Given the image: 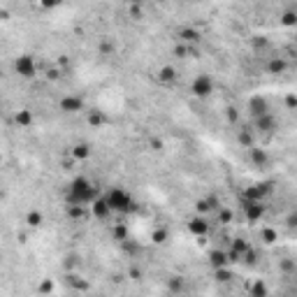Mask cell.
I'll return each mask as SVG.
<instances>
[{
  "instance_id": "1",
  "label": "cell",
  "mask_w": 297,
  "mask_h": 297,
  "mask_svg": "<svg viewBox=\"0 0 297 297\" xmlns=\"http://www.w3.org/2000/svg\"><path fill=\"white\" fill-rule=\"evenodd\" d=\"M98 195H100V193H98V186L84 174H77L70 184H68V188H65V202H68V204L88 207Z\"/></svg>"
},
{
  "instance_id": "2",
  "label": "cell",
  "mask_w": 297,
  "mask_h": 297,
  "mask_svg": "<svg viewBox=\"0 0 297 297\" xmlns=\"http://www.w3.org/2000/svg\"><path fill=\"white\" fill-rule=\"evenodd\" d=\"M105 200H107V204H109L112 214H135V211H140L137 200H135L125 188H121V186L109 188V191L105 193Z\"/></svg>"
},
{
  "instance_id": "3",
  "label": "cell",
  "mask_w": 297,
  "mask_h": 297,
  "mask_svg": "<svg viewBox=\"0 0 297 297\" xmlns=\"http://www.w3.org/2000/svg\"><path fill=\"white\" fill-rule=\"evenodd\" d=\"M214 91H216V81H214V77L207 74V72L198 74V77L191 81V93L195 98H209Z\"/></svg>"
},
{
  "instance_id": "4",
  "label": "cell",
  "mask_w": 297,
  "mask_h": 297,
  "mask_svg": "<svg viewBox=\"0 0 297 297\" xmlns=\"http://www.w3.org/2000/svg\"><path fill=\"white\" fill-rule=\"evenodd\" d=\"M272 193V181H258V184H248L242 191V200H251V202H265L267 195Z\"/></svg>"
},
{
  "instance_id": "5",
  "label": "cell",
  "mask_w": 297,
  "mask_h": 297,
  "mask_svg": "<svg viewBox=\"0 0 297 297\" xmlns=\"http://www.w3.org/2000/svg\"><path fill=\"white\" fill-rule=\"evenodd\" d=\"M14 72L24 79L37 77V61L30 56V53H21L17 61H14Z\"/></svg>"
},
{
  "instance_id": "6",
  "label": "cell",
  "mask_w": 297,
  "mask_h": 297,
  "mask_svg": "<svg viewBox=\"0 0 297 297\" xmlns=\"http://www.w3.org/2000/svg\"><path fill=\"white\" fill-rule=\"evenodd\" d=\"M186 227H188V232H191L193 237H198V239H207V235H209V230H211L209 216H200V214H195V216L188 219Z\"/></svg>"
},
{
  "instance_id": "7",
  "label": "cell",
  "mask_w": 297,
  "mask_h": 297,
  "mask_svg": "<svg viewBox=\"0 0 297 297\" xmlns=\"http://www.w3.org/2000/svg\"><path fill=\"white\" fill-rule=\"evenodd\" d=\"M242 216H244L246 223H258V221H262L265 219V202L242 200Z\"/></svg>"
},
{
  "instance_id": "8",
  "label": "cell",
  "mask_w": 297,
  "mask_h": 297,
  "mask_svg": "<svg viewBox=\"0 0 297 297\" xmlns=\"http://www.w3.org/2000/svg\"><path fill=\"white\" fill-rule=\"evenodd\" d=\"M84 107H86V102L77 93H68V96H63L58 100V109L63 114H79V112H84Z\"/></svg>"
},
{
  "instance_id": "9",
  "label": "cell",
  "mask_w": 297,
  "mask_h": 297,
  "mask_svg": "<svg viewBox=\"0 0 297 297\" xmlns=\"http://www.w3.org/2000/svg\"><path fill=\"white\" fill-rule=\"evenodd\" d=\"M221 207V200L216 193H211V195H204L200 200L195 202V214H200V216H209L214 211Z\"/></svg>"
},
{
  "instance_id": "10",
  "label": "cell",
  "mask_w": 297,
  "mask_h": 297,
  "mask_svg": "<svg viewBox=\"0 0 297 297\" xmlns=\"http://www.w3.org/2000/svg\"><path fill=\"white\" fill-rule=\"evenodd\" d=\"M88 211H91V216L96 221H107L112 216V209H109V204H107L105 195H98L96 200L88 204Z\"/></svg>"
},
{
  "instance_id": "11",
  "label": "cell",
  "mask_w": 297,
  "mask_h": 297,
  "mask_svg": "<svg viewBox=\"0 0 297 297\" xmlns=\"http://www.w3.org/2000/svg\"><path fill=\"white\" fill-rule=\"evenodd\" d=\"M248 112H251L253 119H258V116H262V114H270L272 112L270 100H267L265 96H260V93L251 96V100H248Z\"/></svg>"
},
{
  "instance_id": "12",
  "label": "cell",
  "mask_w": 297,
  "mask_h": 297,
  "mask_svg": "<svg viewBox=\"0 0 297 297\" xmlns=\"http://www.w3.org/2000/svg\"><path fill=\"white\" fill-rule=\"evenodd\" d=\"M276 125H279V121H276V116L274 114H262V116H258V119H253V130L258 132H265V135H272V132L276 130Z\"/></svg>"
},
{
  "instance_id": "13",
  "label": "cell",
  "mask_w": 297,
  "mask_h": 297,
  "mask_svg": "<svg viewBox=\"0 0 297 297\" xmlns=\"http://www.w3.org/2000/svg\"><path fill=\"white\" fill-rule=\"evenodd\" d=\"M207 260H209V265L214 267V270H223V267H230V260H227V251H223V248H214V251H209Z\"/></svg>"
},
{
  "instance_id": "14",
  "label": "cell",
  "mask_w": 297,
  "mask_h": 297,
  "mask_svg": "<svg viewBox=\"0 0 297 297\" xmlns=\"http://www.w3.org/2000/svg\"><path fill=\"white\" fill-rule=\"evenodd\" d=\"M176 79H179V70H176L174 65H163V68L158 70V81L165 84V86L176 84Z\"/></svg>"
},
{
  "instance_id": "15",
  "label": "cell",
  "mask_w": 297,
  "mask_h": 297,
  "mask_svg": "<svg viewBox=\"0 0 297 297\" xmlns=\"http://www.w3.org/2000/svg\"><path fill=\"white\" fill-rule=\"evenodd\" d=\"M202 40V33L198 30V28H191V26H186L179 30V42L181 44H188V47H193V44H198Z\"/></svg>"
},
{
  "instance_id": "16",
  "label": "cell",
  "mask_w": 297,
  "mask_h": 297,
  "mask_svg": "<svg viewBox=\"0 0 297 297\" xmlns=\"http://www.w3.org/2000/svg\"><path fill=\"white\" fill-rule=\"evenodd\" d=\"M109 235H112V242L123 244V242H128V239H130V227L125 225V223H112Z\"/></svg>"
},
{
  "instance_id": "17",
  "label": "cell",
  "mask_w": 297,
  "mask_h": 297,
  "mask_svg": "<svg viewBox=\"0 0 297 297\" xmlns=\"http://www.w3.org/2000/svg\"><path fill=\"white\" fill-rule=\"evenodd\" d=\"M70 156L74 163L88 160V158H91V144H88V142H77V144L70 148Z\"/></svg>"
},
{
  "instance_id": "18",
  "label": "cell",
  "mask_w": 297,
  "mask_h": 297,
  "mask_svg": "<svg viewBox=\"0 0 297 297\" xmlns=\"http://www.w3.org/2000/svg\"><path fill=\"white\" fill-rule=\"evenodd\" d=\"M248 156H251V163L255 167H265L270 163V153L265 151V148H258V147H251L248 148Z\"/></svg>"
},
{
  "instance_id": "19",
  "label": "cell",
  "mask_w": 297,
  "mask_h": 297,
  "mask_svg": "<svg viewBox=\"0 0 297 297\" xmlns=\"http://www.w3.org/2000/svg\"><path fill=\"white\" fill-rule=\"evenodd\" d=\"M33 121H35V114L30 112V109H19V112L14 114V123H17L19 128H30Z\"/></svg>"
},
{
  "instance_id": "20",
  "label": "cell",
  "mask_w": 297,
  "mask_h": 297,
  "mask_svg": "<svg viewBox=\"0 0 297 297\" xmlns=\"http://www.w3.org/2000/svg\"><path fill=\"white\" fill-rule=\"evenodd\" d=\"M286 70H288V61H286V58L274 56V58L267 61V72H270V74H283Z\"/></svg>"
},
{
  "instance_id": "21",
  "label": "cell",
  "mask_w": 297,
  "mask_h": 297,
  "mask_svg": "<svg viewBox=\"0 0 297 297\" xmlns=\"http://www.w3.org/2000/svg\"><path fill=\"white\" fill-rule=\"evenodd\" d=\"M24 221H26V225L30 227V230H37V227L44 225V214L40 209H30L26 214V219H24Z\"/></svg>"
},
{
  "instance_id": "22",
  "label": "cell",
  "mask_w": 297,
  "mask_h": 297,
  "mask_svg": "<svg viewBox=\"0 0 297 297\" xmlns=\"http://www.w3.org/2000/svg\"><path fill=\"white\" fill-rule=\"evenodd\" d=\"M186 290V279L184 276H170L167 279V293L170 295H179Z\"/></svg>"
},
{
  "instance_id": "23",
  "label": "cell",
  "mask_w": 297,
  "mask_h": 297,
  "mask_svg": "<svg viewBox=\"0 0 297 297\" xmlns=\"http://www.w3.org/2000/svg\"><path fill=\"white\" fill-rule=\"evenodd\" d=\"M86 121L91 128H102L107 123V116H105V112H100V109H91V112L86 114Z\"/></svg>"
},
{
  "instance_id": "24",
  "label": "cell",
  "mask_w": 297,
  "mask_h": 297,
  "mask_svg": "<svg viewBox=\"0 0 297 297\" xmlns=\"http://www.w3.org/2000/svg\"><path fill=\"white\" fill-rule=\"evenodd\" d=\"M68 216H70L74 223L84 221L88 216V207H81V204H68Z\"/></svg>"
},
{
  "instance_id": "25",
  "label": "cell",
  "mask_w": 297,
  "mask_h": 297,
  "mask_svg": "<svg viewBox=\"0 0 297 297\" xmlns=\"http://www.w3.org/2000/svg\"><path fill=\"white\" fill-rule=\"evenodd\" d=\"M237 142L242 144L244 148H251L255 147V137H253V130H248V128H242V130L237 132Z\"/></svg>"
},
{
  "instance_id": "26",
  "label": "cell",
  "mask_w": 297,
  "mask_h": 297,
  "mask_svg": "<svg viewBox=\"0 0 297 297\" xmlns=\"http://www.w3.org/2000/svg\"><path fill=\"white\" fill-rule=\"evenodd\" d=\"M214 214H216V221H219L221 225H227V223H232V221H235V211L230 209V207H223V204H221Z\"/></svg>"
},
{
  "instance_id": "27",
  "label": "cell",
  "mask_w": 297,
  "mask_h": 297,
  "mask_svg": "<svg viewBox=\"0 0 297 297\" xmlns=\"http://www.w3.org/2000/svg\"><path fill=\"white\" fill-rule=\"evenodd\" d=\"M248 248H251V244H248L246 239H242V237H235L232 244H230V251H232L235 255H239V260H242V255H244Z\"/></svg>"
},
{
  "instance_id": "28",
  "label": "cell",
  "mask_w": 297,
  "mask_h": 297,
  "mask_svg": "<svg viewBox=\"0 0 297 297\" xmlns=\"http://www.w3.org/2000/svg\"><path fill=\"white\" fill-rule=\"evenodd\" d=\"M68 283H70V288L79 290V293H86V290H91V283H88V281H84L81 276H77V274H70V276H68Z\"/></svg>"
},
{
  "instance_id": "29",
  "label": "cell",
  "mask_w": 297,
  "mask_h": 297,
  "mask_svg": "<svg viewBox=\"0 0 297 297\" xmlns=\"http://www.w3.org/2000/svg\"><path fill=\"white\" fill-rule=\"evenodd\" d=\"M167 239H170V230H167V227H156V230L151 232V242L156 246L167 244Z\"/></svg>"
},
{
  "instance_id": "30",
  "label": "cell",
  "mask_w": 297,
  "mask_h": 297,
  "mask_svg": "<svg viewBox=\"0 0 297 297\" xmlns=\"http://www.w3.org/2000/svg\"><path fill=\"white\" fill-rule=\"evenodd\" d=\"M260 242L262 244H276L279 242V232L274 227H262L260 230Z\"/></svg>"
},
{
  "instance_id": "31",
  "label": "cell",
  "mask_w": 297,
  "mask_h": 297,
  "mask_svg": "<svg viewBox=\"0 0 297 297\" xmlns=\"http://www.w3.org/2000/svg\"><path fill=\"white\" fill-rule=\"evenodd\" d=\"M53 290H56V281H53V279H42V281H40V286H37V295L49 297Z\"/></svg>"
},
{
  "instance_id": "32",
  "label": "cell",
  "mask_w": 297,
  "mask_h": 297,
  "mask_svg": "<svg viewBox=\"0 0 297 297\" xmlns=\"http://www.w3.org/2000/svg\"><path fill=\"white\" fill-rule=\"evenodd\" d=\"M251 297H270V288L265 281H255L251 286Z\"/></svg>"
},
{
  "instance_id": "33",
  "label": "cell",
  "mask_w": 297,
  "mask_h": 297,
  "mask_svg": "<svg viewBox=\"0 0 297 297\" xmlns=\"http://www.w3.org/2000/svg\"><path fill=\"white\" fill-rule=\"evenodd\" d=\"M216 272V281H221V283H227V281H232V272H230V267H223V270H214Z\"/></svg>"
},
{
  "instance_id": "34",
  "label": "cell",
  "mask_w": 297,
  "mask_h": 297,
  "mask_svg": "<svg viewBox=\"0 0 297 297\" xmlns=\"http://www.w3.org/2000/svg\"><path fill=\"white\" fill-rule=\"evenodd\" d=\"M281 24L283 26H295L297 24V14H295V9H288L283 17H281Z\"/></svg>"
},
{
  "instance_id": "35",
  "label": "cell",
  "mask_w": 297,
  "mask_h": 297,
  "mask_svg": "<svg viewBox=\"0 0 297 297\" xmlns=\"http://www.w3.org/2000/svg\"><path fill=\"white\" fill-rule=\"evenodd\" d=\"M174 56L176 58H188V56H191V47H188V44H176L174 47Z\"/></svg>"
},
{
  "instance_id": "36",
  "label": "cell",
  "mask_w": 297,
  "mask_h": 297,
  "mask_svg": "<svg viewBox=\"0 0 297 297\" xmlns=\"http://www.w3.org/2000/svg\"><path fill=\"white\" fill-rule=\"evenodd\" d=\"M100 51L105 53V56H112V53L116 51V44H114L112 40H102V44H100Z\"/></svg>"
},
{
  "instance_id": "37",
  "label": "cell",
  "mask_w": 297,
  "mask_h": 297,
  "mask_svg": "<svg viewBox=\"0 0 297 297\" xmlns=\"http://www.w3.org/2000/svg\"><path fill=\"white\" fill-rule=\"evenodd\" d=\"M123 251H125V253H130V255H137L140 253V246L135 244V242H130V239H128V242H123Z\"/></svg>"
},
{
  "instance_id": "38",
  "label": "cell",
  "mask_w": 297,
  "mask_h": 297,
  "mask_svg": "<svg viewBox=\"0 0 297 297\" xmlns=\"http://www.w3.org/2000/svg\"><path fill=\"white\" fill-rule=\"evenodd\" d=\"M148 148L151 151H163V140L160 137H148Z\"/></svg>"
},
{
  "instance_id": "39",
  "label": "cell",
  "mask_w": 297,
  "mask_h": 297,
  "mask_svg": "<svg viewBox=\"0 0 297 297\" xmlns=\"http://www.w3.org/2000/svg\"><path fill=\"white\" fill-rule=\"evenodd\" d=\"M225 116H227V121H230V123H237V121H239V112H237L235 107H227V109H225Z\"/></svg>"
},
{
  "instance_id": "40",
  "label": "cell",
  "mask_w": 297,
  "mask_h": 297,
  "mask_svg": "<svg viewBox=\"0 0 297 297\" xmlns=\"http://www.w3.org/2000/svg\"><path fill=\"white\" fill-rule=\"evenodd\" d=\"M128 276H130L132 281H140L142 279V270H137V267H130V270H128Z\"/></svg>"
},
{
  "instance_id": "41",
  "label": "cell",
  "mask_w": 297,
  "mask_h": 297,
  "mask_svg": "<svg viewBox=\"0 0 297 297\" xmlns=\"http://www.w3.org/2000/svg\"><path fill=\"white\" fill-rule=\"evenodd\" d=\"M61 77V70H58V68H51V70L47 72V79H49V81H53V79H58Z\"/></svg>"
},
{
  "instance_id": "42",
  "label": "cell",
  "mask_w": 297,
  "mask_h": 297,
  "mask_svg": "<svg viewBox=\"0 0 297 297\" xmlns=\"http://www.w3.org/2000/svg\"><path fill=\"white\" fill-rule=\"evenodd\" d=\"M253 47H255V49H265V47H267V40H265V37H260V40L255 37V40H253Z\"/></svg>"
},
{
  "instance_id": "43",
  "label": "cell",
  "mask_w": 297,
  "mask_h": 297,
  "mask_svg": "<svg viewBox=\"0 0 297 297\" xmlns=\"http://www.w3.org/2000/svg\"><path fill=\"white\" fill-rule=\"evenodd\" d=\"M286 105H288V109H295L297 102H295V96H293V93H290V96L286 98Z\"/></svg>"
},
{
  "instance_id": "44",
  "label": "cell",
  "mask_w": 297,
  "mask_h": 297,
  "mask_svg": "<svg viewBox=\"0 0 297 297\" xmlns=\"http://www.w3.org/2000/svg\"><path fill=\"white\" fill-rule=\"evenodd\" d=\"M130 14L140 17V14H142V7H140V5H130Z\"/></svg>"
},
{
  "instance_id": "45",
  "label": "cell",
  "mask_w": 297,
  "mask_h": 297,
  "mask_svg": "<svg viewBox=\"0 0 297 297\" xmlns=\"http://www.w3.org/2000/svg\"><path fill=\"white\" fill-rule=\"evenodd\" d=\"M19 239H21V244H26V239H28V235H26V232H19Z\"/></svg>"
},
{
  "instance_id": "46",
  "label": "cell",
  "mask_w": 297,
  "mask_h": 297,
  "mask_svg": "<svg viewBox=\"0 0 297 297\" xmlns=\"http://www.w3.org/2000/svg\"><path fill=\"white\" fill-rule=\"evenodd\" d=\"M2 77H5V72H2V68H0V79H2Z\"/></svg>"
},
{
  "instance_id": "47",
  "label": "cell",
  "mask_w": 297,
  "mask_h": 297,
  "mask_svg": "<svg viewBox=\"0 0 297 297\" xmlns=\"http://www.w3.org/2000/svg\"><path fill=\"white\" fill-rule=\"evenodd\" d=\"M165 297H174V295H165Z\"/></svg>"
}]
</instances>
